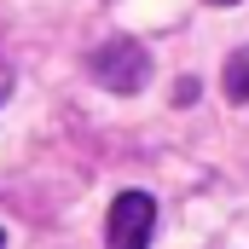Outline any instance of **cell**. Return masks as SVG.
<instances>
[{"instance_id":"1","label":"cell","mask_w":249,"mask_h":249,"mask_svg":"<svg viewBox=\"0 0 249 249\" xmlns=\"http://www.w3.org/2000/svg\"><path fill=\"white\" fill-rule=\"evenodd\" d=\"M87 70H93V81H99L105 93H139V87L151 81V53H145L139 41L116 35V41H105V47L87 58Z\"/></svg>"},{"instance_id":"2","label":"cell","mask_w":249,"mask_h":249,"mask_svg":"<svg viewBox=\"0 0 249 249\" xmlns=\"http://www.w3.org/2000/svg\"><path fill=\"white\" fill-rule=\"evenodd\" d=\"M151 226H157V203L145 191H122L105 220V249H151Z\"/></svg>"},{"instance_id":"3","label":"cell","mask_w":249,"mask_h":249,"mask_svg":"<svg viewBox=\"0 0 249 249\" xmlns=\"http://www.w3.org/2000/svg\"><path fill=\"white\" fill-rule=\"evenodd\" d=\"M220 87H226V99H232V105H249V47H238V53L226 58Z\"/></svg>"},{"instance_id":"4","label":"cell","mask_w":249,"mask_h":249,"mask_svg":"<svg viewBox=\"0 0 249 249\" xmlns=\"http://www.w3.org/2000/svg\"><path fill=\"white\" fill-rule=\"evenodd\" d=\"M6 93H12V75H6V64H0V99H6Z\"/></svg>"},{"instance_id":"5","label":"cell","mask_w":249,"mask_h":249,"mask_svg":"<svg viewBox=\"0 0 249 249\" xmlns=\"http://www.w3.org/2000/svg\"><path fill=\"white\" fill-rule=\"evenodd\" d=\"M214 6H238V0H214Z\"/></svg>"},{"instance_id":"6","label":"cell","mask_w":249,"mask_h":249,"mask_svg":"<svg viewBox=\"0 0 249 249\" xmlns=\"http://www.w3.org/2000/svg\"><path fill=\"white\" fill-rule=\"evenodd\" d=\"M0 249H6V232H0Z\"/></svg>"}]
</instances>
